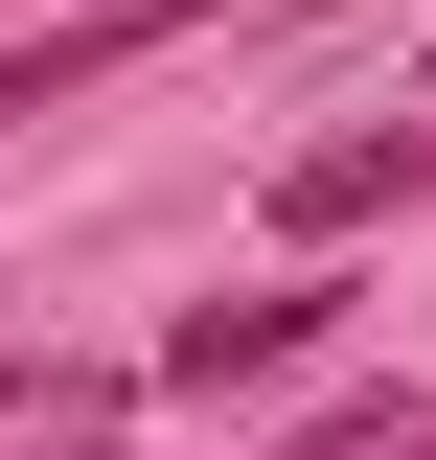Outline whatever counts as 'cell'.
<instances>
[{"label": "cell", "mask_w": 436, "mask_h": 460, "mask_svg": "<svg viewBox=\"0 0 436 460\" xmlns=\"http://www.w3.org/2000/svg\"><path fill=\"white\" fill-rule=\"evenodd\" d=\"M368 208H436V115H368V138H322V162H275V230H299V253L368 230Z\"/></svg>", "instance_id": "1"}, {"label": "cell", "mask_w": 436, "mask_h": 460, "mask_svg": "<svg viewBox=\"0 0 436 460\" xmlns=\"http://www.w3.org/2000/svg\"><path fill=\"white\" fill-rule=\"evenodd\" d=\"M299 345H322V299H299V277H253V299H184V323H161V392H275Z\"/></svg>", "instance_id": "2"}, {"label": "cell", "mask_w": 436, "mask_h": 460, "mask_svg": "<svg viewBox=\"0 0 436 460\" xmlns=\"http://www.w3.org/2000/svg\"><path fill=\"white\" fill-rule=\"evenodd\" d=\"M161 23H184V0H115V23H47V47H0V138H23V115H69L92 69H138Z\"/></svg>", "instance_id": "3"}, {"label": "cell", "mask_w": 436, "mask_h": 460, "mask_svg": "<svg viewBox=\"0 0 436 460\" xmlns=\"http://www.w3.org/2000/svg\"><path fill=\"white\" fill-rule=\"evenodd\" d=\"M0 460H115V392H92V368H47V414H23Z\"/></svg>", "instance_id": "4"}, {"label": "cell", "mask_w": 436, "mask_h": 460, "mask_svg": "<svg viewBox=\"0 0 436 460\" xmlns=\"http://www.w3.org/2000/svg\"><path fill=\"white\" fill-rule=\"evenodd\" d=\"M299 460H436V392H390V414H322Z\"/></svg>", "instance_id": "5"}, {"label": "cell", "mask_w": 436, "mask_h": 460, "mask_svg": "<svg viewBox=\"0 0 436 460\" xmlns=\"http://www.w3.org/2000/svg\"><path fill=\"white\" fill-rule=\"evenodd\" d=\"M23 414H47V392H23V368H0V438H23Z\"/></svg>", "instance_id": "6"}]
</instances>
